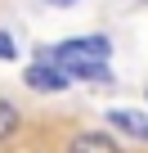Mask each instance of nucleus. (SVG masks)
<instances>
[{
    "label": "nucleus",
    "mask_w": 148,
    "mask_h": 153,
    "mask_svg": "<svg viewBox=\"0 0 148 153\" xmlns=\"http://www.w3.org/2000/svg\"><path fill=\"white\" fill-rule=\"evenodd\" d=\"M108 54H112L108 36H67L45 50V59H54V63H81V59H108Z\"/></svg>",
    "instance_id": "f257e3e1"
},
{
    "label": "nucleus",
    "mask_w": 148,
    "mask_h": 153,
    "mask_svg": "<svg viewBox=\"0 0 148 153\" xmlns=\"http://www.w3.org/2000/svg\"><path fill=\"white\" fill-rule=\"evenodd\" d=\"M23 81L32 86V90H45V95H58V90H67L72 86V76L54 63V59H40V63H32L27 72H23Z\"/></svg>",
    "instance_id": "f03ea898"
},
{
    "label": "nucleus",
    "mask_w": 148,
    "mask_h": 153,
    "mask_svg": "<svg viewBox=\"0 0 148 153\" xmlns=\"http://www.w3.org/2000/svg\"><path fill=\"white\" fill-rule=\"evenodd\" d=\"M108 126H117V131H126L135 140H148V113H139V108H112Z\"/></svg>",
    "instance_id": "7ed1b4c3"
},
{
    "label": "nucleus",
    "mask_w": 148,
    "mask_h": 153,
    "mask_svg": "<svg viewBox=\"0 0 148 153\" xmlns=\"http://www.w3.org/2000/svg\"><path fill=\"white\" fill-rule=\"evenodd\" d=\"M67 153H121L108 135H99V131H85V135H77V140H72V149Z\"/></svg>",
    "instance_id": "20e7f679"
},
{
    "label": "nucleus",
    "mask_w": 148,
    "mask_h": 153,
    "mask_svg": "<svg viewBox=\"0 0 148 153\" xmlns=\"http://www.w3.org/2000/svg\"><path fill=\"white\" fill-rule=\"evenodd\" d=\"M18 126H23V113H18L9 99H0V140H9Z\"/></svg>",
    "instance_id": "39448f33"
},
{
    "label": "nucleus",
    "mask_w": 148,
    "mask_h": 153,
    "mask_svg": "<svg viewBox=\"0 0 148 153\" xmlns=\"http://www.w3.org/2000/svg\"><path fill=\"white\" fill-rule=\"evenodd\" d=\"M9 59H14V36L0 32V63H9Z\"/></svg>",
    "instance_id": "423d86ee"
},
{
    "label": "nucleus",
    "mask_w": 148,
    "mask_h": 153,
    "mask_svg": "<svg viewBox=\"0 0 148 153\" xmlns=\"http://www.w3.org/2000/svg\"><path fill=\"white\" fill-rule=\"evenodd\" d=\"M49 5H77V0H49Z\"/></svg>",
    "instance_id": "0eeeda50"
},
{
    "label": "nucleus",
    "mask_w": 148,
    "mask_h": 153,
    "mask_svg": "<svg viewBox=\"0 0 148 153\" xmlns=\"http://www.w3.org/2000/svg\"><path fill=\"white\" fill-rule=\"evenodd\" d=\"M139 5H148V0H139Z\"/></svg>",
    "instance_id": "6e6552de"
}]
</instances>
